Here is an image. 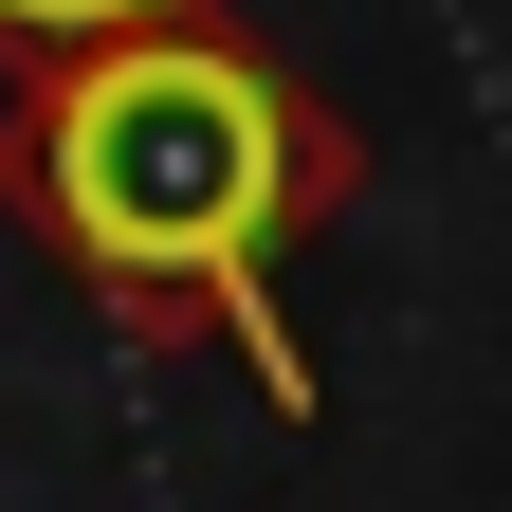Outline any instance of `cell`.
<instances>
[{
  "label": "cell",
  "mask_w": 512,
  "mask_h": 512,
  "mask_svg": "<svg viewBox=\"0 0 512 512\" xmlns=\"http://www.w3.org/2000/svg\"><path fill=\"white\" fill-rule=\"evenodd\" d=\"M348 110L256 55L238 19H165V37H110V55H37L0 92V220H19L55 275H92L147 348H220L275 421H311V366H293V238L348 220Z\"/></svg>",
  "instance_id": "obj_1"
},
{
  "label": "cell",
  "mask_w": 512,
  "mask_h": 512,
  "mask_svg": "<svg viewBox=\"0 0 512 512\" xmlns=\"http://www.w3.org/2000/svg\"><path fill=\"white\" fill-rule=\"evenodd\" d=\"M202 0H0V55H110V37H165Z\"/></svg>",
  "instance_id": "obj_2"
}]
</instances>
